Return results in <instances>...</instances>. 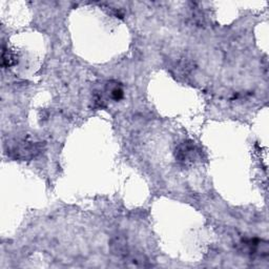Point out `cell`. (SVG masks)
<instances>
[{"instance_id": "obj_3", "label": "cell", "mask_w": 269, "mask_h": 269, "mask_svg": "<svg viewBox=\"0 0 269 269\" xmlns=\"http://www.w3.org/2000/svg\"><path fill=\"white\" fill-rule=\"evenodd\" d=\"M110 246L112 252L116 255H119V257H124V255H126L127 252H129L126 240L121 235L114 236V238L111 240Z\"/></svg>"}, {"instance_id": "obj_2", "label": "cell", "mask_w": 269, "mask_h": 269, "mask_svg": "<svg viewBox=\"0 0 269 269\" xmlns=\"http://www.w3.org/2000/svg\"><path fill=\"white\" fill-rule=\"evenodd\" d=\"M198 156V151L193 142H183L177 147L176 150V158L179 162L183 165L193 164Z\"/></svg>"}, {"instance_id": "obj_4", "label": "cell", "mask_w": 269, "mask_h": 269, "mask_svg": "<svg viewBox=\"0 0 269 269\" xmlns=\"http://www.w3.org/2000/svg\"><path fill=\"white\" fill-rule=\"evenodd\" d=\"M16 55L11 52L9 50H5L3 48L2 50V67H10L12 66L16 65Z\"/></svg>"}, {"instance_id": "obj_5", "label": "cell", "mask_w": 269, "mask_h": 269, "mask_svg": "<svg viewBox=\"0 0 269 269\" xmlns=\"http://www.w3.org/2000/svg\"><path fill=\"white\" fill-rule=\"evenodd\" d=\"M111 96H112V98L114 100H116V101H119L123 98V91H122V88L121 87H114L111 89Z\"/></svg>"}, {"instance_id": "obj_1", "label": "cell", "mask_w": 269, "mask_h": 269, "mask_svg": "<svg viewBox=\"0 0 269 269\" xmlns=\"http://www.w3.org/2000/svg\"><path fill=\"white\" fill-rule=\"evenodd\" d=\"M42 151L40 142H33L27 139L17 140L14 143L6 145L8 155L18 160H31L39 155Z\"/></svg>"}]
</instances>
